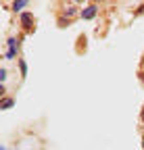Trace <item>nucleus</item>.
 Returning <instances> with one entry per match:
<instances>
[{
	"label": "nucleus",
	"mask_w": 144,
	"mask_h": 150,
	"mask_svg": "<svg viewBox=\"0 0 144 150\" xmlns=\"http://www.w3.org/2000/svg\"><path fill=\"white\" fill-rule=\"evenodd\" d=\"M96 13H98V6H96V4H88V6L82 11V19H94Z\"/></svg>",
	"instance_id": "1"
},
{
	"label": "nucleus",
	"mask_w": 144,
	"mask_h": 150,
	"mask_svg": "<svg viewBox=\"0 0 144 150\" xmlns=\"http://www.w3.org/2000/svg\"><path fill=\"white\" fill-rule=\"evenodd\" d=\"M21 25H23V29H33V17L29 15V13H25V15H21Z\"/></svg>",
	"instance_id": "2"
},
{
	"label": "nucleus",
	"mask_w": 144,
	"mask_h": 150,
	"mask_svg": "<svg viewBox=\"0 0 144 150\" xmlns=\"http://www.w3.org/2000/svg\"><path fill=\"white\" fill-rule=\"evenodd\" d=\"M13 104H15V100H13V98H4L2 102H0V108H2V110H6V108H11Z\"/></svg>",
	"instance_id": "3"
},
{
	"label": "nucleus",
	"mask_w": 144,
	"mask_h": 150,
	"mask_svg": "<svg viewBox=\"0 0 144 150\" xmlns=\"http://www.w3.org/2000/svg\"><path fill=\"white\" fill-rule=\"evenodd\" d=\"M6 44H9V50H15V52L19 50V42H17L15 38H9V42H6Z\"/></svg>",
	"instance_id": "4"
},
{
	"label": "nucleus",
	"mask_w": 144,
	"mask_h": 150,
	"mask_svg": "<svg viewBox=\"0 0 144 150\" xmlns=\"http://www.w3.org/2000/svg\"><path fill=\"white\" fill-rule=\"evenodd\" d=\"M29 2H27V0H19V2H13V11H21L23 6H27Z\"/></svg>",
	"instance_id": "5"
},
{
	"label": "nucleus",
	"mask_w": 144,
	"mask_h": 150,
	"mask_svg": "<svg viewBox=\"0 0 144 150\" xmlns=\"http://www.w3.org/2000/svg\"><path fill=\"white\" fill-rule=\"evenodd\" d=\"M19 69H21V77H25L27 75V63L23 59H19Z\"/></svg>",
	"instance_id": "6"
},
{
	"label": "nucleus",
	"mask_w": 144,
	"mask_h": 150,
	"mask_svg": "<svg viewBox=\"0 0 144 150\" xmlns=\"http://www.w3.org/2000/svg\"><path fill=\"white\" fill-rule=\"evenodd\" d=\"M15 56H17V52H15V50H9V52H6V59H9V61H13Z\"/></svg>",
	"instance_id": "7"
},
{
	"label": "nucleus",
	"mask_w": 144,
	"mask_h": 150,
	"mask_svg": "<svg viewBox=\"0 0 144 150\" xmlns=\"http://www.w3.org/2000/svg\"><path fill=\"white\" fill-rule=\"evenodd\" d=\"M73 13H75V6H69V8H67V13H65V15H67V17H71V15H73Z\"/></svg>",
	"instance_id": "8"
},
{
	"label": "nucleus",
	"mask_w": 144,
	"mask_h": 150,
	"mask_svg": "<svg viewBox=\"0 0 144 150\" xmlns=\"http://www.w3.org/2000/svg\"><path fill=\"white\" fill-rule=\"evenodd\" d=\"M0 79H2V81L6 79V69H0Z\"/></svg>",
	"instance_id": "9"
},
{
	"label": "nucleus",
	"mask_w": 144,
	"mask_h": 150,
	"mask_svg": "<svg viewBox=\"0 0 144 150\" xmlns=\"http://www.w3.org/2000/svg\"><path fill=\"white\" fill-rule=\"evenodd\" d=\"M140 119H142V121H144V110H142V115H140Z\"/></svg>",
	"instance_id": "10"
},
{
	"label": "nucleus",
	"mask_w": 144,
	"mask_h": 150,
	"mask_svg": "<svg viewBox=\"0 0 144 150\" xmlns=\"http://www.w3.org/2000/svg\"><path fill=\"white\" fill-rule=\"evenodd\" d=\"M2 150H9V148H6V146H2Z\"/></svg>",
	"instance_id": "11"
}]
</instances>
